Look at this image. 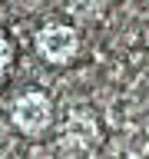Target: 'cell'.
Returning a JSON list of instances; mask_svg holds the SVG:
<instances>
[{"label": "cell", "instance_id": "obj_1", "mask_svg": "<svg viewBox=\"0 0 149 159\" xmlns=\"http://www.w3.org/2000/svg\"><path fill=\"white\" fill-rule=\"evenodd\" d=\"M53 119H56V106H53L50 93H43V89H23L10 103V126L27 139L47 136Z\"/></svg>", "mask_w": 149, "mask_h": 159}, {"label": "cell", "instance_id": "obj_2", "mask_svg": "<svg viewBox=\"0 0 149 159\" xmlns=\"http://www.w3.org/2000/svg\"><path fill=\"white\" fill-rule=\"evenodd\" d=\"M79 47H83V37L66 20H47L33 33V50L47 66H70L79 57Z\"/></svg>", "mask_w": 149, "mask_h": 159}, {"label": "cell", "instance_id": "obj_3", "mask_svg": "<svg viewBox=\"0 0 149 159\" xmlns=\"http://www.w3.org/2000/svg\"><path fill=\"white\" fill-rule=\"evenodd\" d=\"M13 60H17V50H13V40H10V33L3 27H0V86L10 80V73H13Z\"/></svg>", "mask_w": 149, "mask_h": 159}]
</instances>
